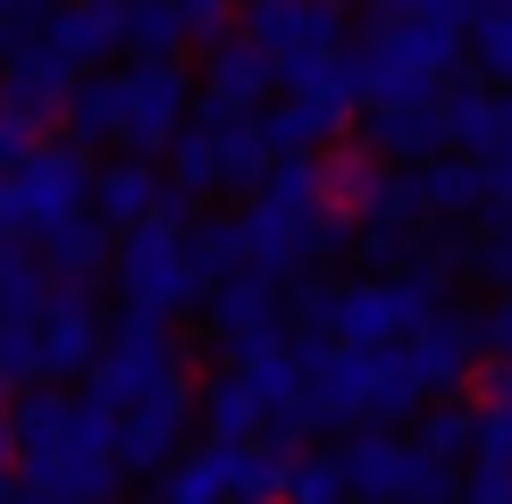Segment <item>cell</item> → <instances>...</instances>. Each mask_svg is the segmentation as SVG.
<instances>
[{"label": "cell", "mask_w": 512, "mask_h": 504, "mask_svg": "<svg viewBox=\"0 0 512 504\" xmlns=\"http://www.w3.org/2000/svg\"><path fill=\"white\" fill-rule=\"evenodd\" d=\"M9 437H17V479H34V488L68 496V504H110L126 488L101 404H68L51 387H26L9 404Z\"/></svg>", "instance_id": "1"}, {"label": "cell", "mask_w": 512, "mask_h": 504, "mask_svg": "<svg viewBox=\"0 0 512 504\" xmlns=\"http://www.w3.org/2000/svg\"><path fill=\"white\" fill-rule=\"evenodd\" d=\"M294 362H303V395L319 404L328 429H353V420L395 429L403 412L429 404V387H420L403 336H387V345H336V336L303 328V336H294Z\"/></svg>", "instance_id": "2"}, {"label": "cell", "mask_w": 512, "mask_h": 504, "mask_svg": "<svg viewBox=\"0 0 512 504\" xmlns=\"http://www.w3.org/2000/svg\"><path fill=\"white\" fill-rule=\"evenodd\" d=\"M336 244H353V210H336L328 194H319V160L311 152H277L269 177L252 185V210H244L252 269L294 278L311 252H336Z\"/></svg>", "instance_id": "3"}, {"label": "cell", "mask_w": 512, "mask_h": 504, "mask_svg": "<svg viewBox=\"0 0 512 504\" xmlns=\"http://www.w3.org/2000/svg\"><path fill=\"white\" fill-rule=\"evenodd\" d=\"M361 93L370 101H437V84L462 68V34L454 26H429V17H395L378 9L370 17V42H361Z\"/></svg>", "instance_id": "4"}, {"label": "cell", "mask_w": 512, "mask_h": 504, "mask_svg": "<svg viewBox=\"0 0 512 504\" xmlns=\"http://www.w3.org/2000/svg\"><path fill=\"white\" fill-rule=\"evenodd\" d=\"M336 462H345V488L370 496V504H454L462 496L454 462L429 454V446H412V437H387L378 420H361V437Z\"/></svg>", "instance_id": "5"}, {"label": "cell", "mask_w": 512, "mask_h": 504, "mask_svg": "<svg viewBox=\"0 0 512 504\" xmlns=\"http://www.w3.org/2000/svg\"><path fill=\"white\" fill-rule=\"evenodd\" d=\"M110 269H118V294L126 303H143V311H185V303H202V286H194V269H185V219L177 210H152V219H135V227H118V252H110Z\"/></svg>", "instance_id": "6"}, {"label": "cell", "mask_w": 512, "mask_h": 504, "mask_svg": "<svg viewBox=\"0 0 512 504\" xmlns=\"http://www.w3.org/2000/svg\"><path fill=\"white\" fill-rule=\"evenodd\" d=\"M177 370V345H168V320L160 311H143V303H126V320L101 336V353H93V370H84V404H101V412H126V404H143V395L160 387V378Z\"/></svg>", "instance_id": "7"}, {"label": "cell", "mask_w": 512, "mask_h": 504, "mask_svg": "<svg viewBox=\"0 0 512 504\" xmlns=\"http://www.w3.org/2000/svg\"><path fill=\"white\" fill-rule=\"evenodd\" d=\"M118 93H126L118 143H126L135 160H160L168 143H177L185 110H194V84H185V68H177V59H135V68L118 76Z\"/></svg>", "instance_id": "8"}, {"label": "cell", "mask_w": 512, "mask_h": 504, "mask_svg": "<svg viewBox=\"0 0 512 504\" xmlns=\"http://www.w3.org/2000/svg\"><path fill=\"white\" fill-rule=\"evenodd\" d=\"M185 420H194V387H185V370H168L143 404H126L110 420V437H118V471H135V479H152L168 471V462L185 454Z\"/></svg>", "instance_id": "9"}, {"label": "cell", "mask_w": 512, "mask_h": 504, "mask_svg": "<svg viewBox=\"0 0 512 504\" xmlns=\"http://www.w3.org/2000/svg\"><path fill=\"white\" fill-rule=\"evenodd\" d=\"M202 303H210V336H219L227 362H252L261 345L286 336V294H277L269 269H236V278H219Z\"/></svg>", "instance_id": "10"}, {"label": "cell", "mask_w": 512, "mask_h": 504, "mask_svg": "<svg viewBox=\"0 0 512 504\" xmlns=\"http://www.w3.org/2000/svg\"><path fill=\"white\" fill-rule=\"evenodd\" d=\"M9 185H17V202H26V236L59 227L68 210H93V160H84V143H34V152L9 168Z\"/></svg>", "instance_id": "11"}, {"label": "cell", "mask_w": 512, "mask_h": 504, "mask_svg": "<svg viewBox=\"0 0 512 504\" xmlns=\"http://www.w3.org/2000/svg\"><path fill=\"white\" fill-rule=\"evenodd\" d=\"M34 336H42V378H84L93 353H101V336H110V320H101V303H93L84 278H59L42 294V311H34Z\"/></svg>", "instance_id": "12"}, {"label": "cell", "mask_w": 512, "mask_h": 504, "mask_svg": "<svg viewBox=\"0 0 512 504\" xmlns=\"http://www.w3.org/2000/svg\"><path fill=\"white\" fill-rule=\"evenodd\" d=\"M244 34L261 42L277 68H294V59L345 51V9L336 0H244Z\"/></svg>", "instance_id": "13"}, {"label": "cell", "mask_w": 512, "mask_h": 504, "mask_svg": "<svg viewBox=\"0 0 512 504\" xmlns=\"http://www.w3.org/2000/svg\"><path fill=\"white\" fill-rule=\"evenodd\" d=\"M76 76H84V68H76L68 51H59L51 34H26V42L9 51V76H0V110H17L26 126H51L59 110H68Z\"/></svg>", "instance_id": "14"}, {"label": "cell", "mask_w": 512, "mask_h": 504, "mask_svg": "<svg viewBox=\"0 0 512 504\" xmlns=\"http://www.w3.org/2000/svg\"><path fill=\"white\" fill-rule=\"evenodd\" d=\"M269 93H277V59L252 34L244 42L236 34L210 42V59H202V118H252Z\"/></svg>", "instance_id": "15"}, {"label": "cell", "mask_w": 512, "mask_h": 504, "mask_svg": "<svg viewBox=\"0 0 512 504\" xmlns=\"http://www.w3.org/2000/svg\"><path fill=\"white\" fill-rule=\"evenodd\" d=\"M403 353H412V370H420V387L445 395V387H462L479 362H487V345H479V320H454V311H429L412 336H403Z\"/></svg>", "instance_id": "16"}, {"label": "cell", "mask_w": 512, "mask_h": 504, "mask_svg": "<svg viewBox=\"0 0 512 504\" xmlns=\"http://www.w3.org/2000/svg\"><path fill=\"white\" fill-rule=\"evenodd\" d=\"M42 34H51L76 68H101L110 51H126V0H51Z\"/></svg>", "instance_id": "17"}, {"label": "cell", "mask_w": 512, "mask_h": 504, "mask_svg": "<svg viewBox=\"0 0 512 504\" xmlns=\"http://www.w3.org/2000/svg\"><path fill=\"white\" fill-rule=\"evenodd\" d=\"M210 126V185L219 194H252V185L269 177V135H261V118H202Z\"/></svg>", "instance_id": "18"}, {"label": "cell", "mask_w": 512, "mask_h": 504, "mask_svg": "<svg viewBox=\"0 0 512 504\" xmlns=\"http://www.w3.org/2000/svg\"><path fill=\"white\" fill-rule=\"evenodd\" d=\"M110 236H118V227L101 219V210H68L59 227H42V261H51V278H84V286H93L101 269H110V252H118Z\"/></svg>", "instance_id": "19"}, {"label": "cell", "mask_w": 512, "mask_h": 504, "mask_svg": "<svg viewBox=\"0 0 512 504\" xmlns=\"http://www.w3.org/2000/svg\"><path fill=\"white\" fill-rule=\"evenodd\" d=\"M437 118H445V143L454 152H496L504 143V101L471 76H445L437 84Z\"/></svg>", "instance_id": "20"}, {"label": "cell", "mask_w": 512, "mask_h": 504, "mask_svg": "<svg viewBox=\"0 0 512 504\" xmlns=\"http://www.w3.org/2000/svg\"><path fill=\"white\" fill-rule=\"evenodd\" d=\"M370 152L378 160H437L445 152L437 101H378V110H370Z\"/></svg>", "instance_id": "21"}, {"label": "cell", "mask_w": 512, "mask_h": 504, "mask_svg": "<svg viewBox=\"0 0 512 504\" xmlns=\"http://www.w3.org/2000/svg\"><path fill=\"white\" fill-rule=\"evenodd\" d=\"M160 202H168V185L152 177V160H135V152H126V160H110V168H93V210H101L110 227L152 219Z\"/></svg>", "instance_id": "22"}, {"label": "cell", "mask_w": 512, "mask_h": 504, "mask_svg": "<svg viewBox=\"0 0 512 504\" xmlns=\"http://www.w3.org/2000/svg\"><path fill=\"white\" fill-rule=\"evenodd\" d=\"M353 219L361 227H420V219H429V202H420V168L378 160L370 185H361V202H353Z\"/></svg>", "instance_id": "23"}, {"label": "cell", "mask_w": 512, "mask_h": 504, "mask_svg": "<svg viewBox=\"0 0 512 504\" xmlns=\"http://www.w3.org/2000/svg\"><path fill=\"white\" fill-rule=\"evenodd\" d=\"M420 202L445 210V219H479L487 210V160L479 152H462V160H420Z\"/></svg>", "instance_id": "24"}, {"label": "cell", "mask_w": 512, "mask_h": 504, "mask_svg": "<svg viewBox=\"0 0 512 504\" xmlns=\"http://www.w3.org/2000/svg\"><path fill=\"white\" fill-rule=\"evenodd\" d=\"M286 462H294V446L227 437V504H286Z\"/></svg>", "instance_id": "25"}, {"label": "cell", "mask_w": 512, "mask_h": 504, "mask_svg": "<svg viewBox=\"0 0 512 504\" xmlns=\"http://www.w3.org/2000/svg\"><path fill=\"white\" fill-rule=\"evenodd\" d=\"M194 412L210 420V437H252V429H269V404H261V387H252V370L210 378V387L194 395Z\"/></svg>", "instance_id": "26"}, {"label": "cell", "mask_w": 512, "mask_h": 504, "mask_svg": "<svg viewBox=\"0 0 512 504\" xmlns=\"http://www.w3.org/2000/svg\"><path fill=\"white\" fill-rule=\"evenodd\" d=\"M59 118H68V143H84V152H93V143H118V118H126V93H118V76H93V68H84Z\"/></svg>", "instance_id": "27"}, {"label": "cell", "mask_w": 512, "mask_h": 504, "mask_svg": "<svg viewBox=\"0 0 512 504\" xmlns=\"http://www.w3.org/2000/svg\"><path fill=\"white\" fill-rule=\"evenodd\" d=\"M185 269H194V286L210 294L219 278H236V269H252V252H244V219H202V227H185Z\"/></svg>", "instance_id": "28"}, {"label": "cell", "mask_w": 512, "mask_h": 504, "mask_svg": "<svg viewBox=\"0 0 512 504\" xmlns=\"http://www.w3.org/2000/svg\"><path fill=\"white\" fill-rule=\"evenodd\" d=\"M42 294H51V261H42V252H26V236L0 244V320H34Z\"/></svg>", "instance_id": "29"}, {"label": "cell", "mask_w": 512, "mask_h": 504, "mask_svg": "<svg viewBox=\"0 0 512 504\" xmlns=\"http://www.w3.org/2000/svg\"><path fill=\"white\" fill-rule=\"evenodd\" d=\"M336 126H345V118L319 110L311 93H286V101H277V110L261 118V135H269V152H311V143H328Z\"/></svg>", "instance_id": "30"}, {"label": "cell", "mask_w": 512, "mask_h": 504, "mask_svg": "<svg viewBox=\"0 0 512 504\" xmlns=\"http://www.w3.org/2000/svg\"><path fill=\"white\" fill-rule=\"evenodd\" d=\"M177 42H185L177 0H126V51L135 59H177Z\"/></svg>", "instance_id": "31"}, {"label": "cell", "mask_w": 512, "mask_h": 504, "mask_svg": "<svg viewBox=\"0 0 512 504\" xmlns=\"http://www.w3.org/2000/svg\"><path fill=\"white\" fill-rule=\"evenodd\" d=\"M345 462L336 454H294L286 462V504H345Z\"/></svg>", "instance_id": "32"}, {"label": "cell", "mask_w": 512, "mask_h": 504, "mask_svg": "<svg viewBox=\"0 0 512 504\" xmlns=\"http://www.w3.org/2000/svg\"><path fill=\"white\" fill-rule=\"evenodd\" d=\"M0 378H9V387H34V378H42V336H34V320H0Z\"/></svg>", "instance_id": "33"}, {"label": "cell", "mask_w": 512, "mask_h": 504, "mask_svg": "<svg viewBox=\"0 0 512 504\" xmlns=\"http://www.w3.org/2000/svg\"><path fill=\"white\" fill-rule=\"evenodd\" d=\"M479 68L496 84H512V0H487L479 9Z\"/></svg>", "instance_id": "34"}, {"label": "cell", "mask_w": 512, "mask_h": 504, "mask_svg": "<svg viewBox=\"0 0 512 504\" xmlns=\"http://www.w3.org/2000/svg\"><path fill=\"white\" fill-rule=\"evenodd\" d=\"M471 437H479V412H462V404H437L429 420H420V446H429V454H445V462H454V454H471Z\"/></svg>", "instance_id": "35"}, {"label": "cell", "mask_w": 512, "mask_h": 504, "mask_svg": "<svg viewBox=\"0 0 512 504\" xmlns=\"http://www.w3.org/2000/svg\"><path fill=\"white\" fill-rule=\"evenodd\" d=\"M462 261H471L487 286H504V294H512V219H504V227H487L479 244H462Z\"/></svg>", "instance_id": "36"}, {"label": "cell", "mask_w": 512, "mask_h": 504, "mask_svg": "<svg viewBox=\"0 0 512 504\" xmlns=\"http://www.w3.org/2000/svg\"><path fill=\"white\" fill-rule=\"evenodd\" d=\"M420 252V227H361V261H378V269H403Z\"/></svg>", "instance_id": "37"}, {"label": "cell", "mask_w": 512, "mask_h": 504, "mask_svg": "<svg viewBox=\"0 0 512 504\" xmlns=\"http://www.w3.org/2000/svg\"><path fill=\"white\" fill-rule=\"evenodd\" d=\"M395 17H429V26H454V34H471L479 26V0H387Z\"/></svg>", "instance_id": "38"}, {"label": "cell", "mask_w": 512, "mask_h": 504, "mask_svg": "<svg viewBox=\"0 0 512 504\" xmlns=\"http://www.w3.org/2000/svg\"><path fill=\"white\" fill-rule=\"evenodd\" d=\"M227 9H236V0H177L185 42H219V34H227Z\"/></svg>", "instance_id": "39"}, {"label": "cell", "mask_w": 512, "mask_h": 504, "mask_svg": "<svg viewBox=\"0 0 512 504\" xmlns=\"http://www.w3.org/2000/svg\"><path fill=\"white\" fill-rule=\"evenodd\" d=\"M34 135H42V126H26L17 110H0V177H9V168H17V160L34 152Z\"/></svg>", "instance_id": "40"}, {"label": "cell", "mask_w": 512, "mask_h": 504, "mask_svg": "<svg viewBox=\"0 0 512 504\" xmlns=\"http://www.w3.org/2000/svg\"><path fill=\"white\" fill-rule=\"evenodd\" d=\"M479 345H487V362H512V294L479 320Z\"/></svg>", "instance_id": "41"}, {"label": "cell", "mask_w": 512, "mask_h": 504, "mask_svg": "<svg viewBox=\"0 0 512 504\" xmlns=\"http://www.w3.org/2000/svg\"><path fill=\"white\" fill-rule=\"evenodd\" d=\"M479 412L512 420V362H496V370H487V387H479Z\"/></svg>", "instance_id": "42"}, {"label": "cell", "mask_w": 512, "mask_h": 504, "mask_svg": "<svg viewBox=\"0 0 512 504\" xmlns=\"http://www.w3.org/2000/svg\"><path fill=\"white\" fill-rule=\"evenodd\" d=\"M17 236H26V202H17V185L0 177V244H17Z\"/></svg>", "instance_id": "43"}, {"label": "cell", "mask_w": 512, "mask_h": 504, "mask_svg": "<svg viewBox=\"0 0 512 504\" xmlns=\"http://www.w3.org/2000/svg\"><path fill=\"white\" fill-rule=\"evenodd\" d=\"M17 496V437H9V412H0V504Z\"/></svg>", "instance_id": "44"}, {"label": "cell", "mask_w": 512, "mask_h": 504, "mask_svg": "<svg viewBox=\"0 0 512 504\" xmlns=\"http://www.w3.org/2000/svg\"><path fill=\"white\" fill-rule=\"evenodd\" d=\"M9 504H68V496H51V488H34V479H17V496Z\"/></svg>", "instance_id": "45"}, {"label": "cell", "mask_w": 512, "mask_h": 504, "mask_svg": "<svg viewBox=\"0 0 512 504\" xmlns=\"http://www.w3.org/2000/svg\"><path fill=\"white\" fill-rule=\"evenodd\" d=\"M9 395H17V387H9V378H0V412H9Z\"/></svg>", "instance_id": "46"}, {"label": "cell", "mask_w": 512, "mask_h": 504, "mask_svg": "<svg viewBox=\"0 0 512 504\" xmlns=\"http://www.w3.org/2000/svg\"><path fill=\"white\" fill-rule=\"evenodd\" d=\"M504 143H512V101H504Z\"/></svg>", "instance_id": "47"}, {"label": "cell", "mask_w": 512, "mask_h": 504, "mask_svg": "<svg viewBox=\"0 0 512 504\" xmlns=\"http://www.w3.org/2000/svg\"><path fill=\"white\" fill-rule=\"evenodd\" d=\"M353 504H370V496H353Z\"/></svg>", "instance_id": "48"}, {"label": "cell", "mask_w": 512, "mask_h": 504, "mask_svg": "<svg viewBox=\"0 0 512 504\" xmlns=\"http://www.w3.org/2000/svg\"><path fill=\"white\" fill-rule=\"evenodd\" d=\"M336 9H345V0H336Z\"/></svg>", "instance_id": "49"}, {"label": "cell", "mask_w": 512, "mask_h": 504, "mask_svg": "<svg viewBox=\"0 0 512 504\" xmlns=\"http://www.w3.org/2000/svg\"><path fill=\"white\" fill-rule=\"evenodd\" d=\"M479 9H487V0H479Z\"/></svg>", "instance_id": "50"}]
</instances>
